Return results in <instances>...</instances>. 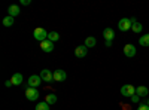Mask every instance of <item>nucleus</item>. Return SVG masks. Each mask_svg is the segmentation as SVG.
I'll return each mask as SVG.
<instances>
[{
    "label": "nucleus",
    "instance_id": "obj_1",
    "mask_svg": "<svg viewBox=\"0 0 149 110\" xmlns=\"http://www.w3.org/2000/svg\"><path fill=\"white\" fill-rule=\"evenodd\" d=\"M48 31L45 30V28H42V27H37L34 31H33V37L37 40V42H45V40H48Z\"/></svg>",
    "mask_w": 149,
    "mask_h": 110
},
{
    "label": "nucleus",
    "instance_id": "obj_2",
    "mask_svg": "<svg viewBox=\"0 0 149 110\" xmlns=\"http://www.w3.org/2000/svg\"><path fill=\"white\" fill-rule=\"evenodd\" d=\"M121 95L131 98L133 95H136V88L133 85H124V86H121Z\"/></svg>",
    "mask_w": 149,
    "mask_h": 110
},
{
    "label": "nucleus",
    "instance_id": "obj_3",
    "mask_svg": "<svg viewBox=\"0 0 149 110\" xmlns=\"http://www.w3.org/2000/svg\"><path fill=\"white\" fill-rule=\"evenodd\" d=\"M131 26H133V22H131L130 18H122V19H119V22H118V28H119L121 31H128V30H131Z\"/></svg>",
    "mask_w": 149,
    "mask_h": 110
},
{
    "label": "nucleus",
    "instance_id": "obj_4",
    "mask_svg": "<svg viewBox=\"0 0 149 110\" xmlns=\"http://www.w3.org/2000/svg\"><path fill=\"white\" fill-rule=\"evenodd\" d=\"M26 98L29 101H36L37 98H39V91H37V88H27L26 89Z\"/></svg>",
    "mask_w": 149,
    "mask_h": 110
},
{
    "label": "nucleus",
    "instance_id": "obj_5",
    "mask_svg": "<svg viewBox=\"0 0 149 110\" xmlns=\"http://www.w3.org/2000/svg\"><path fill=\"white\" fill-rule=\"evenodd\" d=\"M39 76H40V77H42V80H45L46 83H49V82H52V80H54V73H52V71H49L48 68L42 70Z\"/></svg>",
    "mask_w": 149,
    "mask_h": 110
},
{
    "label": "nucleus",
    "instance_id": "obj_6",
    "mask_svg": "<svg viewBox=\"0 0 149 110\" xmlns=\"http://www.w3.org/2000/svg\"><path fill=\"white\" fill-rule=\"evenodd\" d=\"M40 83H42V77H40V76L33 75V76L29 77V86H30V88H37Z\"/></svg>",
    "mask_w": 149,
    "mask_h": 110
},
{
    "label": "nucleus",
    "instance_id": "obj_7",
    "mask_svg": "<svg viewBox=\"0 0 149 110\" xmlns=\"http://www.w3.org/2000/svg\"><path fill=\"white\" fill-rule=\"evenodd\" d=\"M66 77H67V75H66V71H64V70L58 68V70L54 71V80H55V82H64Z\"/></svg>",
    "mask_w": 149,
    "mask_h": 110
},
{
    "label": "nucleus",
    "instance_id": "obj_8",
    "mask_svg": "<svg viewBox=\"0 0 149 110\" xmlns=\"http://www.w3.org/2000/svg\"><path fill=\"white\" fill-rule=\"evenodd\" d=\"M86 54H88V48H86L85 45H82V46H76V48H74V55H76L78 58H84Z\"/></svg>",
    "mask_w": 149,
    "mask_h": 110
},
{
    "label": "nucleus",
    "instance_id": "obj_9",
    "mask_svg": "<svg viewBox=\"0 0 149 110\" xmlns=\"http://www.w3.org/2000/svg\"><path fill=\"white\" fill-rule=\"evenodd\" d=\"M124 55H125V57H128V58L134 57V55H136V48H134V45L128 43V45H125V46H124Z\"/></svg>",
    "mask_w": 149,
    "mask_h": 110
},
{
    "label": "nucleus",
    "instance_id": "obj_10",
    "mask_svg": "<svg viewBox=\"0 0 149 110\" xmlns=\"http://www.w3.org/2000/svg\"><path fill=\"white\" fill-rule=\"evenodd\" d=\"M103 37H104V40H113L115 39V31H113V28H110V27H107V28H104L103 30Z\"/></svg>",
    "mask_w": 149,
    "mask_h": 110
},
{
    "label": "nucleus",
    "instance_id": "obj_11",
    "mask_svg": "<svg viewBox=\"0 0 149 110\" xmlns=\"http://www.w3.org/2000/svg\"><path fill=\"white\" fill-rule=\"evenodd\" d=\"M40 48H42L43 52H52L54 51V43L51 40H45V42L40 43Z\"/></svg>",
    "mask_w": 149,
    "mask_h": 110
},
{
    "label": "nucleus",
    "instance_id": "obj_12",
    "mask_svg": "<svg viewBox=\"0 0 149 110\" xmlns=\"http://www.w3.org/2000/svg\"><path fill=\"white\" fill-rule=\"evenodd\" d=\"M8 12H9V15H10V17H17V15H19L21 9H19L18 5H10V6L8 8Z\"/></svg>",
    "mask_w": 149,
    "mask_h": 110
},
{
    "label": "nucleus",
    "instance_id": "obj_13",
    "mask_svg": "<svg viewBox=\"0 0 149 110\" xmlns=\"http://www.w3.org/2000/svg\"><path fill=\"white\" fill-rule=\"evenodd\" d=\"M136 95H139V97H148L149 95V88L148 86H137V88H136Z\"/></svg>",
    "mask_w": 149,
    "mask_h": 110
},
{
    "label": "nucleus",
    "instance_id": "obj_14",
    "mask_svg": "<svg viewBox=\"0 0 149 110\" xmlns=\"http://www.w3.org/2000/svg\"><path fill=\"white\" fill-rule=\"evenodd\" d=\"M10 82H12V85H21L22 83V75H21V73H14Z\"/></svg>",
    "mask_w": 149,
    "mask_h": 110
},
{
    "label": "nucleus",
    "instance_id": "obj_15",
    "mask_svg": "<svg viewBox=\"0 0 149 110\" xmlns=\"http://www.w3.org/2000/svg\"><path fill=\"white\" fill-rule=\"evenodd\" d=\"M45 101H46L49 106L55 104V103H57V95H55V94H48V95L45 97Z\"/></svg>",
    "mask_w": 149,
    "mask_h": 110
},
{
    "label": "nucleus",
    "instance_id": "obj_16",
    "mask_svg": "<svg viewBox=\"0 0 149 110\" xmlns=\"http://www.w3.org/2000/svg\"><path fill=\"white\" fill-rule=\"evenodd\" d=\"M139 43H140V46H145V48H148V46H149V33H148V34L140 36Z\"/></svg>",
    "mask_w": 149,
    "mask_h": 110
},
{
    "label": "nucleus",
    "instance_id": "obj_17",
    "mask_svg": "<svg viewBox=\"0 0 149 110\" xmlns=\"http://www.w3.org/2000/svg\"><path fill=\"white\" fill-rule=\"evenodd\" d=\"M95 43H97V40H95V37H93V36H90V37L85 39V46L86 48H94Z\"/></svg>",
    "mask_w": 149,
    "mask_h": 110
},
{
    "label": "nucleus",
    "instance_id": "obj_18",
    "mask_svg": "<svg viewBox=\"0 0 149 110\" xmlns=\"http://www.w3.org/2000/svg\"><path fill=\"white\" fill-rule=\"evenodd\" d=\"M3 26H5V27H10V26H14V17H10V15L5 17V18H3Z\"/></svg>",
    "mask_w": 149,
    "mask_h": 110
},
{
    "label": "nucleus",
    "instance_id": "obj_19",
    "mask_svg": "<svg viewBox=\"0 0 149 110\" xmlns=\"http://www.w3.org/2000/svg\"><path fill=\"white\" fill-rule=\"evenodd\" d=\"M58 39H60V34H58L57 31H51V33L48 34V40H51L52 43H54V42H57Z\"/></svg>",
    "mask_w": 149,
    "mask_h": 110
},
{
    "label": "nucleus",
    "instance_id": "obj_20",
    "mask_svg": "<svg viewBox=\"0 0 149 110\" xmlns=\"http://www.w3.org/2000/svg\"><path fill=\"white\" fill-rule=\"evenodd\" d=\"M131 30H133L134 33H140V31L143 30V26H142V24L137 21V22H134L133 26H131Z\"/></svg>",
    "mask_w": 149,
    "mask_h": 110
},
{
    "label": "nucleus",
    "instance_id": "obj_21",
    "mask_svg": "<svg viewBox=\"0 0 149 110\" xmlns=\"http://www.w3.org/2000/svg\"><path fill=\"white\" fill-rule=\"evenodd\" d=\"M34 110H49V104L46 101H42V103H39L34 107Z\"/></svg>",
    "mask_w": 149,
    "mask_h": 110
},
{
    "label": "nucleus",
    "instance_id": "obj_22",
    "mask_svg": "<svg viewBox=\"0 0 149 110\" xmlns=\"http://www.w3.org/2000/svg\"><path fill=\"white\" fill-rule=\"evenodd\" d=\"M137 110H149V106H148V104H140V106L137 107Z\"/></svg>",
    "mask_w": 149,
    "mask_h": 110
},
{
    "label": "nucleus",
    "instance_id": "obj_23",
    "mask_svg": "<svg viewBox=\"0 0 149 110\" xmlns=\"http://www.w3.org/2000/svg\"><path fill=\"white\" fill-rule=\"evenodd\" d=\"M139 100H140L139 95H133V97H131V101H133V103H139Z\"/></svg>",
    "mask_w": 149,
    "mask_h": 110
},
{
    "label": "nucleus",
    "instance_id": "obj_24",
    "mask_svg": "<svg viewBox=\"0 0 149 110\" xmlns=\"http://www.w3.org/2000/svg\"><path fill=\"white\" fill-rule=\"evenodd\" d=\"M21 5L22 6H29L30 5V0H21Z\"/></svg>",
    "mask_w": 149,
    "mask_h": 110
},
{
    "label": "nucleus",
    "instance_id": "obj_25",
    "mask_svg": "<svg viewBox=\"0 0 149 110\" xmlns=\"http://www.w3.org/2000/svg\"><path fill=\"white\" fill-rule=\"evenodd\" d=\"M5 86H6V88H10V86H12V82H10V80H6V82H5Z\"/></svg>",
    "mask_w": 149,
    "mask_h": 110
},
{
    "label": "nucleus",
    "instance_id": "obj_26",
    "mask_svg": "<svg viewBox=\"0 0 149 110\" xmlns=\"http://www.w3.org/2000/svg\"><path fill=\"white\" fill-rule=\"evenodd\" d=\"M104 45H106L107 48H110V46H112V42H110V40H106V42H104Z\"/></svg>",
    "mask_w": 149,
    "mask_h": 110
},
{
    "label": "nucleus",
    "instance_id": "obj_27",
    "mask_svg": "<svg viewBox=\"0 0 149 110\" xmlns=\"http://www.w3.org/2000/svg\"><path fill=\"white\" fill-rule=\"evenodd\" d=\"M148 106H149V100H148Z\"/></svg>",
    "mask_w": 149,
    "mask_h": 110
}]
</instances>
